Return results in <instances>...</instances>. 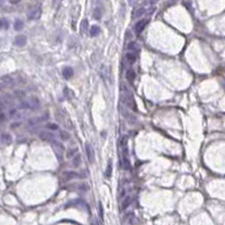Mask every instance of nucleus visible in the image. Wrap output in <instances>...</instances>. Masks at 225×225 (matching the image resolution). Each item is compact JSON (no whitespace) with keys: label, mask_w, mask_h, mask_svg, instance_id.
<instances>
[{"label":"nucleus","mask_w":225,"mask_h":225,"mask_svg":"<svg viewBox=\"0 0 225 225\" xmlns=\"http://www.w3.org/2000/svg\"><path fill=\"white\" fill-rule=\"evenodd\" d=\"M38 106H39V100L38 98L35 97V96L30 97L27 101H23V104H22V107L30 108V109H36Z\"/></svg>","instance_id":"nucleus-1"},{"label":"nucleus","mask_w":225,"mask_h":225,"mask_svg":"<svg viewBox=\"0 0 225 225\" xmlns=\"http://www.w3.org/2000/svg\"><path fill=\"white\" fill-rule=\"evenodd\" d=\"M147 24H149V19H141L139 20V22H136V24L134 25V32L136 33V34H141V33L143 32L144 28H145V26H147Z\"/></svg>","instance_id":"nucleus-2"},{"label":"nucleus","mask_w":225,"mask_h":225,"mask_svg":"<svg viewBox=\"0 0 225 225\" xmlns=\"http://www.w3.org/2000/svg\"><path fill=\"white\" fill-rule=\"evenodd\" d=\"M41 15H42V9L37 7V8H34L27 14V18L30 20H37L41 18Z\"/></svg>","instance_id":"nucleus-3"},{"label":"nucleus","mask_w":225,"mask_h":225,"mask_svg":"<svg viewBox=\"0 0 225 225\" xmlns=\"http://www.w3.org/2000/svg\"><path fill=\"white\" fill-rule=\"evenodd\" d=\"M153 11V7H142V8H139V9L134 13V15H133V17L135 18H139V17H141V16H143V15H145V14H150V13H152Z\"/></svg>","instance_id":"nucleus-4"},{"label":"nucleus","mask_w":225,"mask_h":225,"mask_svg":"<svg viewBox=\"0 0 225 225\" xmlns=\"http://www.w3.org/2000/svg\"><path fill=\"white\" fill-rule=\"evenodd\" d=\"M26 42H27V38L25 35H18L16 36V38H15V41H14V44L16 46H19V47H22V46L26 45Z\"/></svg>","instance_id":"nucleus-5"},{"label":"nucleus","mask_w":225,"mask_h":225,"mask_svg":"<svg viewBox=\"0 0 225 225\" xmlns=\"http://www.w3.org/2000/svg\"><path fill=\"white\" fill-rule=\"evenodd\" d=\"M63 77H64L65 79H70L73 75V69L71 68V66H65L64 69H63Z\"/></svg>","instance_id":"nucleus-6"},{"label":"nucleus","mask_w":225,"mask_h":225,"mask_svg":"<svg viewBox=\"0 0 225 225\" xmlns=\"http://www.w3.org/2000/svg\"><path fill=\"white\" fill-rule=\"evenodd\" d=\"M86 151H87V155H88L89 161L94 162V161H95V157H94V150H92V147H90L89 144H86Z\"/></svg>","instance_id":"nucleus-7"},{"label":"nucleus","mask_w":225,"mask_h":225,"mask_svg":"<svg viewBox=\"0 0 225 225\" xmlns=\"http://www.w3.org/2000/svg\"><path fill=\"white\" fill-rule=\"evenodd\" d=\"M81 164V157H80V154H75L73 159H72V167L73 168H78L79 166Z\"/></svg>","instance_id":"nucleus-8"},{"label":"nucleus","mask_w":225,"mask_h":225,"mask_svg":"<svg viewBox=\"0 0 225 225\" xmlns=\"http://www.w3.org/2000/svg\"><path fill=\"white\" fill-rule=\"evenodd\" d=\"M89 28V23L87 19H83L81 22V24H80V32H81V34H86L87 33V30H88Z\"/></svg>","instance_id":"nucleus-9"},{"label":"nucleus","mask_w":225,"mask_h":225,"mask_svg":"<svg viewBox=\"0 0 225 225\" xmlns=\"http://www.w3.org/2000/svg\"><path fill=\"white\" fill-rule=\"evenodd\" d=\"M39 137L42 139V140H51V139H53V134L49 133V132H46V131H43V132H41L39 133Z\"/></svg>","instance_id":"nucleus-10"},{"label":"nucleus","mask_w":225,"mask_h":225,"mask_svg":"<svg viewBox=\"0 0 225 225\" xmlns=\"http://www.w3.org/2000/svg\"><path fill=\"white\" fill-rule=\"evenodd\" d=\"M14 28L15 30H22L24 28V23L23 20L20 19H16L15 20V24H14Z\"/></svg>","instance_id":"nucleus-11"},{"label":"nucleus","mask_w":225,"mask_h":225,"mask_svg":"<svg viewBox=\"0 0 225 225\" xmlns=\"http://www.w3.org/2000/svg\"><path fill=\"white\" fill-rule=\"evenodd\" d=\"M1 142H2L3 144H10L11 143V136L7 133L2 134V135H1Z\"/></svg>","instance_id":"nucleus-12"},{"label":"nucleus","mask_w":225,"mask_h":225,"mask_svg":"<svg viewBox=\"0 0 225 225\" xmlns=\"http://www.w3.org/2000/svg\"><path fill=\"white\" fill-rule=\"evenodd\" d=\"M99 33H100V28H99L97 25H94V26H91V28H90V36L95 37V36H97Z\"/></svg>","instance_id":"nucleus-13"},{"label":"nucleus","mask_w":225,"mask_h":225,"mask_svg":"<svg viewBox=\"0 0 225 225\" xmlns=\"http://www.w3.org/2000/svg\"><path fill=\"white\" fill-rule=\"evenodd\" d=\"M131 203H132V198H131L130 196L127 197H125V199L123 200V204H122V209H126L128 206L131 205Z\"/></svg>","instance_id":"nucleus-14"},{"label":"nucleus","mask_w":225,"mask_h":225,"mask_svg":"<svg viewBox=\"0 0 225 225\" xmlns=\"http://www.w3.org/2000/svg\"><path fill=\"white\" fill-rule=\"evenodd\" d=\"M126 78H127V80L130 82H133L134 79H135V72H134L133 70H128V71L126 72Z\"/></svg>","instance_id":"nucleus-15"},{"label":"nucleus","mask_w":225,"mask_h":225,"mask_svg":"<svg viewBox=\"0 0 225 225\" xmlns=\"http://www.w3.org/2000/svg\"><path fill=\"white\" fill-rule=\"evenodd\" d=\"M127 49L130 50L131 52H135L136 50H139V44L136 42H131L127 45Z\"/></svg>","instance_id":"nucleus-16"},{"label":"nucleus","mask_w":225,"mask_h":225,"mask_svg":"<svg viewBox=\"0 0 225 225\" xmlns=\"http://www.w3.org/2000/svg\"><path fill=\"white\" fill-rule=\"evenodd\" d=\"M60 137L62 141H68L70 139V134L66 132V131H61L60 132Z\"/></svg>","instance_id":"nucleus-17"},{"label":"nucleus","mask_w":225,"mask_h":225,"mask_svg":"<svg viewBox=\"0 0 225 225\" xmlns=\"http://www.w3.org/2000/svg\"><path fill=\"white\" fill-rule=\"evenodd\" d=\"M125 58H126V60L127 61H130V62H134V61H136V55L134 54V53H127L126 55H125Z\"/></svg>","instance_id":"nucleus-18"},{"label":"nucleus","mask_w":225,"mask_h":225,"mask_svg":"<svg viewBox=\"0 0 225 225\" xmlns=\"http://www.w3.org/2000/svg\"><path fill=\"white\" fill-rule=\"evenodd\" d=\"M78 152V149H69L68 152H66V157L68 158H73Z\"/></svg>","instance_id":"nucleus-19"},{"label":"nucleus","mask_w":225,"mask_h":225,"mask_svg":"<svg viewBox=\"0 0 225 225\" xmlns=\"http://www.w3.org/2000/svg\"><path fill=\"white\" fill-rule=\"evenodd\" d=\"M98 208H99V216H100V219L104 221V208H102V204L99 202L98 204Z\"/></svg>","instance_id":"nucleus-20"},{"label":"nucleus","mask_w":225,"mask_h":225,"mask_svg":"<svg viewBox=\"0 0 225 225\" xmlns=\"http://www.w3.org/2000/svg\"><path fill=\"white\" fill-rule=\"evenodd\" d=\"M64 177H65V179H72V178L78 177V175H75V172H65Z\"/></svg>","instance_id":"nucleus-21"},{"label":"nucleus","mask_w":225,"mask_h":225,"mask_svg":"<svg viewBox=\"0 0 225 225\" xmlns=\"http://www.w3.org/2000/svg\"><path fill=\"white\" fill-rule=\"evenodd\" d=\"M8 27V22L6 19H3L1 18L0 19V30H2V28H7Z\"/></svg>","instance_id":"nucleus-22"},{"label":"nucleus","mask_w":225,"mask_h":225,"mask_svg":"<svg viewBox=\"0 0 225 225\" xmlns=\"http://www.w3.org/2000/svg\"><path fill=\"white\" fill-rule=\"evenodd\" d=\"M47 128H50L51 131H58L59 130V125L55 124V123H50V124L47 125Z\"/></svg>","instance_id":"nucleus-23"},{"label":"nucleus","mask_w":225,"mask_h":225,"mask_svg":"<svg viewBox=\"0 0 225 225\" xmlns=\"http://www.w3.org/2000/svg\"><path fill=\"white\" fill-rule=\"evenodd\" d=\"M111 170H113V168H111V163L109 162L107 166V169H106V177L109 178V177L111 176Z\"/></svg>","instance_id":"nucleus-24"},{"label":"nucleus","mask_w":225,"mask_h":225,"mask_svg":"<svg viewBox=\"0 0 225 225\" xmlns=\"http://www.w3.org/2000/svg\"><path fill=\"white\" fill-rule=\"evenodd\" d=\"M127 140H128L127 136H123L121 139V141H119V144H121L123 147H126V144H127Z\"/></svg>","instance_id":"nucleus-25"},{"label":"nucleus","mask_w":225,"mask_h":225,"mask_svg":"<svg viewBox=\"0 0 225 225\" xmlns=\"http://www.w3.org/2000/svg\"><path fill=\"white\" fill-rule=\"evenodd\" d=\"M126 219H127V222H128V224H132L133 223V221H134V215L131 213V214H128L127 216H126Z\"/></svg>","instance_id":"nucleus-26"},{"label":"nucleus","mask_w":225,"mask_h":225,"mask_svg":"<svg viewBox=\"0 0 225 225\" xmlns=\"http://www.w3.org/2000/svg\"><path fill=\"white\" fill-rule=\"evenodd\" d=\"M94 15H95V17H96V18H97V19H99V18H100V17H101L100 9H99V8H96V10H95V14H94Z\"/></svg>","instance_id":"nucleus-27"},{"label":"nucleus","mask_w":225,"mask_h":225,"mask_svg":"<svg viewBox=\"0 0 225 225\" xmlns=\"http://www.w3.org/2000/svg\"><path fill=\"white\" fill-rule=\"evenodd\" d=\"M60 3H61V0H53V5H54L55 8H59Z\"/></svg>","instance_id":"nucleus-28"},{"label":"nucleus","mask_w":225,"mask_h":225,"mask_svg":"<svg viewBox=\"0 0 225 225\" xmlns=\"http://www.w3.org/2000/svg\"><path fill=\"white\" fill-rule=\"evenodd\" d=\"M16 114H17V109H15V108H14V109H10V110H9L10 116H14V115H16Z\"/></svg>","instance_id":"nucleus-29"},{"label":"nucleus","mask_w":225,"mask_h":225,"mask_svg":"<svg viewBox=\"0 0 225 225\" xmlns=\"http://www.w3.org/2000/svg\"><path fill=\"white\" fill-rule=\"evenodd\" d=\"M15 95L17 96V97H24L25 96V94H24V91H16V94Z\"/></svg>","instance_id":"nucleus-30"},{"label":"nucleus","mask_w":225,"mask_h":225,"mask_svg":"<svg viewBox=\"0 0 225 225\" xmlns=\"http://www.w3.org/2000/svg\"><path fill=\"white\" fill-rule=\"evenodd\" d=\"M5 119H6L5 114H3V113H0V122H5Z\"/></svg>","instance_id":"nucleus-31"},{"label":"nucleus","mask_w":225,"mask_h":225,"mask_svg":"<svg viewBox=\"0 0 225 225\" xmlns=\"http://www.w3.org/2000/svg\"><path fill=\"white\" fill-rule=\"evenodd\" d=\"M19 1H20V0H9V2L13 3V5H16V3H18Z\"/></svg>","instance_id":"nucleus-32"},{"label":"nucleus","mask_w":225,"mask_h":225,"mask_svg":"<svg viewBox=\"0 0 225 225\" xmlns=\"http://www.w3.org/2000/svg\"><path fill=\"white\" fill-rule=\"evenodd\" d=\"M147 3H150V5H153L154 2H157L158 0H147Z\"/></svg>","instance_id":"nucleus-33"},{"label":"nucleus","mask_w":225,"mask_h":225,"mask_svg":"<svg viewBox=\"0 0 225 225\" xmlns=\"http://www.w3.org/2000/svg\"><path fill=\"white\" fill-rule=\"evenodd\" d=\"M134 1H135V0H128V3H130V5H133Z\"/></svg>","instance_id":"nucleus-34"}]
</instances>
